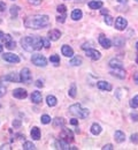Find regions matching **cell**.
Returning a JSON list of instances; mask_svg holds the SVG:
<instances>
[{
    "mask_svg": "<svg viewBox=\"0 0 138 150\" xmlns=\"http://www.w3.org/2000/svg\"><path fill=\"white\" fill-rule=\"evenodd\" d=\"M5 94H6V88H5V86L0 84V97L5 96Z\"/></svg>",
    "mask_w": 138,
    "mask_h": 150,
    "instance_id": "40",
    "label": "cell"
},
{
    "mask_svg": "<svg viewBox=\"0 0 138 150\" xmlns=\"http://www.w3.org/2000/svg\"><path fill=\"white\" fill-rule=\"evenodd\" d=\"M82 62H83V60L81 57H74L70 60V65H73V66H79V65H82Z\"/></svg>",
    "mask_w": 138,
    "mask_h": 150,
    "instance_id": "27",
    "label": "cell"
},
{
    "mask_svg": "<svg viewBox=\"0 0 138 150\" xmlns=\"http://www.w3.org/2000/svg\"><path fill=\"white\" fill-rule=\"evenodd\" d=\"M57 21H58L59 23H63V22L66 21V13H63L62 15L58 16V18H57Z\"/></svg>",
    "mask_w": 138,
    "mask_h": 150,
    "instance_id": "39",
    "label": "cell"
},
{
    "mask_svg": "<svg viewBox=\"0 0 138 150\" xmlns=\"http://www.w3.org/2000/svg\"><path fill=\"white\" fill-rule=\"evenodd\" d=\"M127 25H128V21L124 19V18H122V16H118V19L115 20V28L118 29V30H124L125 28H127Z\"/></svg>",
    "mask_w": 138,
    "mask_h": 150,
    "instance_id": "9",
    "label": "cell"
},
{
    "mask_svg": "<svg viewBox=\"0 0 138 150\" xmlns=\"http://www.w3.org/2000/svg\"><path fill=\"white\" fill-rule=\"evenodd\" d=\"M101 149L102 150H112L113 149V146H112V144H106V146H104Z\"/></svg>",
    "mask_w": 138,
    "mask_h": 150,
    "instance_id": "45",
    "label": "cell"
},
{
    "mask_svg": "<svg viewBox=\"0 0 138 150\" xmlns=\"http://www.w3.org/2000/svg\"><path fill=\"white\" fill-rule=\"evenodd\" d=\"M136 62L138 64V54H137V57H136Z\"/></svg>",
    "mask_w": 138,
    "mask_h": 150,
    "instance_id": "56",
    "label": "cell"
},
{
    "mask_svg": "<svg viewBox=\"0 0 138 150\" xmlns=\"http://www.w3.org/2000/svg\"><path fill=\"white\" fill-rule=\"evenodd\" d=\"M36 86H37L38 88H41V87H43L44 84H43V82H41L40 80H38V81H36Z\"/></svg>",
    "mask_w": 138,
    "mask_h": 150,
    "instance_id": "49",
    "label": "cell"
},
{
    "mask_svg": "<svg viewBox=\"0 0 138 150\" xmlns=\"http://www.w3.org/2000/svg\"><path fill=\"white\" fill-rule=\"evenodd\" d=\"M29 2L31 4V5H35V6H38L41 4V0H29Z\"/></svg>",
    "mask_w": 138,
    "mask_h": 150,
    "instance_id": "43",
    "label": "cell"
},
{
    "mask_svg": "<svg viewBox=\"0 0 138 150\" xmlns=\"http://www.w3.org/2000/svg\"><path fill=\"white\" fill-rule=\"evenodd\" d=\"M101 14H104V15H108V11H107V9H106V11L102 9V11H101Z\"/></svg>",
    "mask_w": 138,
    "mask_h": 150,
    "instance_id": "52",
    "label": "cell"
},
{
    "mask_svg": "<svg viewBox=\"0 0 138 150\" xmlns=\"http://www.w3.org/2000/svg\"><path fill=\"white\" fill-rule=\"evenodd\" d=\"M30 134H31V137H32L34 140H36V141L40 139V129L38 127H32Z\"/></svg>",
    "mask_w": 138,
    "mask_h": 150,
    "instance_id": "23",
    "label": "cell"
},
{
    "mask_svg": "<svg viewBox=\"0 0 138 150\" xmlns=\"http://www.w3.org/2000/svg\"><path fill=\"white\" fill-rule=\"evenodd\" d=\"M118 2H121V4H125L127 2V0H118Z\"/></svg>",
    "mask_w": 138,
    "mask_h": 150,
    "instance_id": "53",
    "label": "cell"
},
{
    "mask_svg": "<svg viewBox=\"0 0 138 150\" xmlns=\"http://www.w3.org/2000/svg\"><path fill=\"white\" fill-rule=\"evenodd\" d=\"M50 61L53 62V64H55V66H58L60 64V57L57 56V54H53V56L50 57Z\"/></svg>",
    "mask_w": 138,
    "mask_h": 150,
    "instance_id": "31",
    "label": "cell"
},
{
    "mask_svg": "<svg viewBox=\"0 0 138 150\" xmlns=\"http://www.w3.org/2000/svg\"><path fill=\"white\" fill-rule=\"evenodd\" d=\"M122 65H123L122 61L118 60V59H112V60L109 61V66H111V68H123Z\"/></svg>",
    "mask_w": 138,
    "mask_h": 150,
    "instance_id": "22",
    "label": "cell"
},
{
    "mask_svg": "<svg viewBox=\"0 0 138 150\" xmlns=\"http://www.w3.org/2000/svg\"><path fill=\"white\" fill-rule=\"evenodd\" d=\"M32 79V75L29 68H23L20 73V81L23 83H30Z\"/></svg>",
    "mask_w": 138,
    "mask_h": 150,
    "instance_id": "5",
    "label": "cell"
},
{
    "mask_svg": "<svg viewBox=\"0 0 138 150\" xmlns=\"http://www.w3.org/2000/svg\"><path fill=\"white\" fill-rule=\"evenodd\" d=\"M114 139H115V141L118 143H122L125 140V135H124V133L122 131H116L115 134H114Z\"/></svg>",
    "mask_w": 138,
    "mask_h": 150,
    "instance_id": "19",
    "label": "cell"
},
{
    "mask_svg": "<svg viewBox=\"0 0 138 150\" xmlns=\"http://www.w3.org/2000/svg\"><path fill=\"white\" fill-rule=\"evenodd\" d=\"M2 37H4V33H2V31H0V39H1Z\"/></svg>",
    "mask_w": 138,
    "mask_h": 150,
    "instance_id": "54",
    "label": "cell"
},
{
    "mask_svg": "<svg viewBox=\"0 0 138 150\" xmlns=\"http://www.w3.org/2000/svg\"><path fill=\"white\" fill-rule=\"evenodd\" d=\"M31 61H32V64H35L38 67H45L47 65L46 58L44 56H41V54H32Z\"/></svg>",
    "mask_w": 138,
    "mask_h": 150,
    "instance_id": "4",
    "label": "cell"
},
{
    "mask_svg": "<svg viewBox=\"0 0 138 150\" xmlns=\"http://www.w3.org/2000/svg\"><path fill=\"white\" fill-rule=\"evenodd\" d=\"M105 22H106V24L112 25V24H113V18H112L111 15H106V16H105Z\"/></svg>",
    "mask_w": 138,
    "mask_h": 150,
    "instance_id": "38",
    "label": "cell"
},
{
    "mask_svg": "<svg viewBox=\"0 0 138 150\" xmlns=\"http://www.w3.org/2000/svg\"><path fill=\"white\" fill-rule=\"evenodd\" d=\"M19 12H20V7L19 6H12L11 7V15L13 16V18H16L18 16V14H19Z\"/></svg>",
    "mask_w": 138,
    "mask_h": 150,
    "instance_id": "28",
    "label": "cell"
},
{
    "mask_svg": "<svg viewBox=\"0 0 138 150\" xmlns=\"http://www.w3.org/2000/svg\"><path fill=\"white\" fill-rule=\"evenodd\" d=\"M85 52H86V56L89 57L90 59H92V60H99L100 59V52L97 51V50H95V49H88V50H85Z\"/></svg>",
    "mask_w": 138,
    "mask_h": 150,
    "instance_id": "11",
    "label": "cell"
},
{
    "mask_svg": "<svg viewBox=\"0 0 138 150\" xmlns=\"http://www.w3.org/2000/svg\"><path fill=\"white\" fill-rule=\"evenodd\" d=\"M134 80H135V82H136V83L138 84V72L135 75H134Z\"/></svg>",
    "mask_w": 138,
    "mask_h": 150,
    "instance_id": "51",
    "label": "cell"
},
{
    "mask_svg": "<svg viewBox=\"0 0 138 150\" xmlns=\"http://www.w3.org/2000/svg\"><path fill=\"white\" fill-rule=\"evenodd\" d=\"M41 39H43V45L46 49H48L50 47V39H44V38H41Z\"/></svg>",
    "mask_w": 138,
    "mask_h": 150,
    "instance_id": "41",
    "label": "cell"
},
{
    "mask_svg": "<svg viewBox=\"0 0 138 150\" xmlns=\"http://www.w3.org/2000/svg\"><path fill=\"white\" fill-rule=\"evenodd\" d=\"M91 133H92L93 135H99V134L101 133V126H100L99 124H93V125L91 126Z\"/></svg>",
    "mask_w": 138,
    "mask_h": 150,
    "instance_id": "26",
    "label": "cell"
},
{
    "mask_svg": "<svg viewBox=\"0 0 138 150\" xmlns=\"http://www.w3.org/2000/svg\"><path fill=\"white\" fill-rule=\"evenodd\" d=\"M23 149L24 150H34V149H36V147H35V144H34L32 142H25V143L23 144Z\"/></svg>",
    "mask_w": 138,
    "mask_h": 150,
    "instance_id": "30",
    "label": "cell"
},
{
    "mask_svg": "<svg viewBox=\"0 0 138 150\" xmlns=\"http://www.w3.org/2000/svg\"><path fill=\"white\" fill-rule=\"evenodd\" d=\"M70 124L74 125V126H77V125H78V120H77V119H71V120H70Z\"/></svg>",
    "mask_w": 138,
    "mask_h": 150,
    "instance_id": "48",
    "label": "cell"
},
{
    "mask_svg": "<svg viewBox=\"0 0 138 150\" xmlns=\"http://www.w3.org/2000/svg\"><path fill=\"white\" fill-rule=\"evenodd\" d=\"M136 1H138V0H136Z\"/></svg>",
    "mask_w": 138,
    "mask_h": 150,
    "instance_id": "58",
    "label": "cell"
},
{
    "mask_svg": "<svg viewBox=\"0 0 138 150\" xmlns=\"http://www.w3.org/2000/svg\"><path fill=\"white\" fill-rule=\"evenodd\" d=\"M6 81H11V82H19L20 81V76L15 73H11V74H7L5 76H1L0 77V82H6Z\"/></svg>",
    "mask_w": 138,
    "mask_h": 150,
    "instance_id": "8",
    "label": "cell"
},
{
    "mask_svg": "<svg viewBox=\"0 0 138 150\" xmlns=\"http://www.w3.org/2000/svg\"><path fill=\"white\" fill-rule=\"evenodd\" d=\"M13 126H14V127H20L21 121L20 120H14V121H13Z\"/></svg>",
    "mask_w": 138,
    "mask_h": 150,
    "instance_id": "46",
    "label": "cell"
},
{
    "mask_svg": "<svg viewBox=\"0 0 138 150\" xmlns=\"http://www.w3.org/2000/svg\"><path fill=\"white\" fill-rule=\"evenodd\" d=\"M4 149H11V148H9L8 144H6V146H1V147H0V150H4Z\"/></svg>",
    "mask_w": 138,
    "mask_h": 150,
    "instance_id": "50",
    "label": "cell"
},
{
    "mask_svg": "<svg viewBox=\"0 0 138 150\" xmlns=\"http://www.w3.org/2000/svg\"><path fill=\"white\" fill-rule=\"evenodd\" d=\"M97 87L100 90H106V91H111L113 89L112 84L108 83L107 81H99V82H97Z\"/></svg>",
    "mask_w": 138,
    "mask_h": 150,
    "instance_id": "14",
    "label": "cell"
},
{
    "mask_svg": "<svg viewBox=\"0 0 138 150\" xmlns=\"http://www.w3.org/2000/svg\"><path fill=\"white\" fill-rule=\"evenodd\" d=\"M6 45V47L8 49V50H14L15 47H16V43L14 42V40H11L9 43H7V44H5Z\"/></svg>",
    "mask_w": 138,
    "mask_h": 150,
    "instance_id": "34",
    "label": "cell"
},
{
    "mask_svg": "<svg viewBox=\"0 0 138 150\" xmlns=\"http://www.w3.org/2000/svg\"><path fill=\"white\" fill-rule=\"evenodd\" d=\"M61 52L64 57H68V58H71L74 56V50L69 46V45H63L62 49H61Z\"/></svg>",
    "mask_w": 138,
    "mask_h": 150,
    "instance_id": "17",
    "label": "cell"
},
{
    "mask_svg": "<svg viewBox=\"0 0 138 150\" xmlns=\"http://www.w3.org/2000/svg\"><path fill=\"white\" fill-rule=\"evenodd\" d=\"M13 96H14L15 98H18V99H24V98H27L28 93H27V90L23 89V88H16V89L13 90Z\"/></svg>",
    "mask_w": 138,
    "mask_h": 150,
    "instance_id": "10",
    "label": "cell"
},
{
    "mask_svg": "<svg viewBox=\"0 0 138 150\" xmlns=\"http://www.w3.org/2000/svg\"><path fill=\"white\" fill-rule=\"evenodd\" d=\"M60 37H61V33H60V30H58V29H52V30L48 31V39L50 40L55 42Z\"/></svg>",
    "mask_w": 138,
    "mask_h": 150,
    "instance_id": "13",
    "label": "cell"
},
{
    "mask_svg": "<svg viewBox=\"0 0 138 150\" xmlns=\"http://www.w3.org/2000/svg\"><path fill=\"white\" fill-rule=\"evenodd\" d=\"M1 39H2V42H4L5 44H7V43H9L11 40H13V39H12V36H11V35H8V34L4 35V37L1 38Z\"/></svg>",
    "mask_w": 138,
    "mask_h": 150,
    "instance_id": "36",
    "label": "cell"
},
{
    "mask_svg": "<svg viewBox=\"0 0 138 150\" xmlns=\"http://www.w3.org/2000/svg\"><path fill=\"white\" fill-rule=\"evenodd\" d=\"M40 121H41L43 124L47 125V124H50V122H51V117H50V115H47V114H44V115H41Z\"/></svg>",
    "mask_w": 138,
    "mask_h": 150,
    "instance_id": "33",
    "label": "cell"
},
{
    "mask_svg": "<svg viewBox=\"0 0 138 150\" xmlns=\"http://www.w3.org/2000/svg\"><path fill=\"white\" fill-rule=\"evenodd\" d=\"M55 148H57V149H60V150L70 149V148H69V143H68L67 141L62 140V139H60V140H58V141L55 142Z\"/></svg>",
    "mask_w": 138,
    "mask_h": 150,
    "instance_id": "15",
    "label": "cell"
},
{
    "mask_svg": "<svg viewBox=\"0 0 138 150\" xmlns=\"http://www.w3.org/2000/svg\"><path fill=\"white\" fill-rule=\"evenodd\" d=\"M2 59H4L5 61L12 62V64H18V62H20V57L14 54V53H4V54H2Z\"/></svg>",
    "mask_w": 138,
    "mask_h": 150,
    "instance_id": "7",
    "label": "cell"
},
{
    "mask_svg": "<svg viewBox=\"0 0 138 150\" xmlns=\"http://www.w3.org/2000/svg\"><path fill=\"white\" fill-rule=\"evenodd\" d=\"M76 93H77V90H76V84L75 83H73L71 84V87H70V89H69V96L71 97V98H75L76 97Z\"/></svg>",
    "mask_w": 138,
    "mask_h": 150,
    "instance_id": "29",
    "label": "cell"
},
{
    "mask_svg": "<svg viewBox=\"0 0 138 150\" xmlns=\"http://www.w3.org/2000/svg\"><path fill=\"white\" fill-rule=\"evenodd\" d=\"M21 45L22 47L28 51V52H32V51H39L41 50L43 45V39L38 36H27L21 39Z\"/></svg>",
    "mask_w": 138,
    "mask_h": 150,
    "instance_id": "2",
    "label": "cell"
},
{
    "mask_svg": "<svg viewBox=\"0 0 138 150\" xmlns=\"http://www.w3.org/2000/svg\"><path fill=\"white\" fill-rule=\"evenodd\" d=\"M89 7H90L91 9H100V8L102 7V2H101V1H97V0L90 1V2H89Z\"/></svg>",
    "mask_w": 138,
    "mask_h": 150,
    "instance_id": "24",
    "label": "cell"
},
{
    "mask_svg": "<svg viewBox=\"0 0 138 150\" xmlns=\"http://www.w3.org/2000/svg\"><path fill=\"white\" fill-rule=\"evenodd\" d=\"M66 9H67V7H66L64 5H59V6H58V8H57V11L59 12L60 14H63V13H66Z\"/></svg>",
    "mask_w": 138,
    "mask_h": 150,
    "instance_id": "37",
    "label": "cell"
},
{
    "mask_svg": "<svg viewBox=\"0 0 138 150\" xmlns=\"http://www.w3.org/2000/svg\"><path fill=\"white\" fill-rule=\"evenodd\" d=\"M46 102H47V105L48 106H55L58 104V99L57 97H54L53 95H48L46 97Z\"/></svg>",
    "mask_w": 138,
    "mask_h": 150,
    "instance_id": "21",
    "label": "cell"
},
{
    "mask_svg": "<svg viewBox=\"0 0 138 150\" xmlns=\"http://www.w3.org/2000/svg\"><path fill=\"white\" fill-rule=\"evenodd\" d=\"M64 124H66V121L63 118H55L53 120V127L54 128H61L64 126Z\"/></svg>",
    "mask_w": 138,
    "mask_h": 150,
    "instance_id": "20",
    "label": "cell"
},
{
    "mask_svg": "<svg viewBox=\"0 0 138 150\" xmlns=\"http://www.w3.org/2000/svg\"><path fill=\"white\" fill-rule=\"evenodd\" d=\"M99 44L104 47V49H109L111 46H112V42L108 39V38L106 37L105 35H100L99 36Z\"/></svg>",
    "mask_w": 138,
    "mask_h": 150,
    "instance_id": "12",
    "label": "cell"
},
{
    "mask_svg": "<svg viewBox=\"0 0 138 150\" xmlns=\"http://www.w3.org/2000/svg\"><path fill=\"white\" fill-rule=\"evenodd\" d=\"M114 43H115V45H118V46H122V45L124 44V39L121 37H116L114 39Z\"/></svg>",
    "mask_w": 138,
    "mask_h": 150,
    "instance_id": "35",
    "label": "cell"
},
{
    "mask_svg": "<svg viewBox=\"0 0 138 150\" xmlns=\"http://www.w3.org/2000/svg\"><path fill=\"white\" fill-rule=\"evenodd\" d=\"M50 18L47 15H32L24 21V24L29 29H43L50 25Z\"/></svg>",
    "mask_w": 138,
    "mask_h": 150,
    "instance_id": "1",
    "label": "cell"
},
{
    "mask_svg": "<svg viewBox=\"0 0 138 150\" xmlns=\"http://www.w3.org/2000/svg\"><path fill=\"white\" fill-rule=\"evenodd\" d=\"M2 50H4V46L0 44V52H2Z\"/></svg>",
    "mask_w": 138,
    "mask_h": 150,
    "instance_id": "55",
    "label": "cell"
},
{
    "mask_svg": "<svg viewBox=\"0 0 138 150\" xmlns=\"http://www.w3.org/2000/svg\"><path fill=\"white\" fill-rule=\"evenodd\" d=\"M60 137L69 143V142H73L74 141V133L70 131V129L63 128L62 131L60 132Z\"/></svg>",
    "mask_w": 138,
    "mask_h": 150,
    "instance_id": "6",
    "label": "cell"
},
{
    "mask_svg": "<svg viewBox=\"0 0 138 150\" xmlns=\"http://www.w3.org/2000/svg\"><path fill=\"white\" fill-rule=\"evenodd\" d=\"M43 100V97H41V94L39 91H34L31 94V102L35 103V104H39L40 102Z\"/></svg>",
    "mask_w": 138,
    "mask_h": 150,
    "instance_id": "18",
    "label": "cell"
},
{
    "mask_svg": "<svg viewBox=\"0 0 138 150\" xmlns=\"http://www.w3.org/2000/svg\"><path fill=\"white\" fill-rule=\"evenodd\" d=\"M136 47H137V50H138V42H137V44H136Z\"/></svg>",
    "mask_w": 138,
    "mask_h": 150,
    "instance_id": "57",
    "label": "cell"
},
{
    "mask_svg": "<svg viewBox=\"0 0 138 150\" xmlns=\"http://www.w3.org/2000/svg\"><path fill=\"white\" fill-rule=\"evenodd\" d=\"M82 16H83V13H82V11H81V9H74V11H73V13H71V19L75 20V21L81 20L82 19Z\"/></svg>",
    "mask_w": 138,
    "mask_h": 150,
    "instance_id": "25",
    "label": "cell"
},
{
    "mask_svg": "<svg viewBox=\"0 0 138 150\" xmlns=\"http://www.w3.org/2000/svg\"><path fill=\"white\" fill-rule=\"evenodd\" d=\"M130 106H131L132 109H137L138 108V95L135 96V97L130 100Z\"/></svg>",
    "mask_w": 138,
    "mask_h": 150,
    "instance_id": "32",
    "label": "cell"
},
{
    "mask_svg": "<svg viewBox=\"0 0 138 150\" xmlns=\"http://www.w3.org/2000/svg\"><path fill=\"white\" fill-rule=\"evenodd\" d=\"M131 141L134 143H138V134H132L131 135Z\"/></svg>",
    "mask_w": 138,
    "mask_h": 150,
    "instance_id": "42",
    "label": "cell"
},
{
    "mask_svg": "<svg viewBox=\"0 0 138 150\" xmlns=\"http://www.w3.org/2000/svg\"><path fill=\"white\" fill-rule=\"evenodd\" d=\"M6 9V4L4 1H0V12H5Z\"/></svg>",
    "mask_w": 138,
    "mask_h": 150,
    "instance_id": "44",
    "label": "cell"
},
{
    "mask_svg": "<svg viewBox=\"0 0 138 150\" xmlns=\"http://www.w3.org/2000/svg\"><path fill=\"white\" fill-rule=\"evenodd\" d=\"M111 74L113 76H116L118 79H124L125 77V71L123 68H113V71L111 72Z\"/></svg>",
    "mask_w": 138,
    "mask_h": 150,
    "instance_id": "16",
    "label": "cell"
},
{
    "mask_svg": "<svg viewBox=\"0 0 138 150\" xmlns=\"http://www.w3.org/2000/svg\"><path fill=\"white\" fill-rule=\"evenodd\" d=\"M131 119L134 121H138V113H132L131 114Z\"/></svg>",
    "mask_w": 138,
    "mask_h": 150,
    "instance_id": "47",
    "label": "cell"
},
{
    "mask_svg": "<svg viewBox=\"0 0 138 150\" xmlns=\"http://www.w3.org/2000/svg\"><path fill=\"white\" fill-rule=\"evenodd\" d=\"M69 112L71 113L73 115L82 118V119L88 118V115H89V113H90L88 109H82V106H81L79 104H74V105L69 106Z\"/></svg>",
    "mask_w": 138,
    "mask_h": 150,
    "instance_id": "3",
    "label": "cell"
}]
</instances>
